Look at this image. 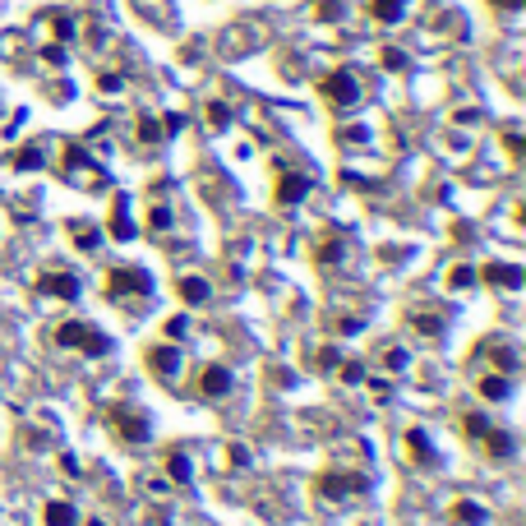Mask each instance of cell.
<instances>
[{"mask_svg":"<svg viewBox=\"0 0 526 526\" xmlns=\"http://www.w3.org/2000/svg\"><path fill=\"white\" fill-rule=\"evenodd\" d=\"M51 342L61 351H74V355H88V360H106L116 351V342L106 338L97 323H83V319H61L51 328Z\"/></svg>","mask_w":526,"mask_h":526,"instance_id":"cell-1","label":"cell"},{"mask_svg":"<svg viewBox=\"0 0 526 526\" xmlns=\"http://www.w3.org/2000/svg\"><path fill=\"white\" fill-rule=\"evenodd\" d=\"M102 291H106V300H148V296L157 291V282H153L148 268H138V263H116V268H106Z\"/></svg>","mask_w":526,"mask_h":526,"instance_id":"cell-2","label":"cell"},{"mask_svg":"<svg viewBox=\"0 0 526 526\" xmlns=\"http://www.w3.org/2000/svg\"><path fill=\"white\" fill-rule=\"evenodd\" d=\"M106 430H111L116 443H148L153 438V421L138 406H129V402L106 406Z\"/></svg>","mask_w":526,"mask_h":526,"instance_id":"cell-3","label":"cell"},{"mask_svg":"<svg viewBox=\"0 0 526 526\" xmlns=\"http://www.w3.org/2000/svg\"><path fill=\"white\" fill-rule=\"evenodd\" d=\"M319 97L332 106V111H355L360 97H365V88H360V79L351 70H328L319 79Z\"/></svg>","mask_w":526,"mask_h":526,"instance_id":"cell-4","label":"cell"},{"mask_svg":"<svg viewBox=\"0 0 526 526\" xmlns=\"http://www.w3.org/2000/svg\"><path fill=\"white\" fill-rule=\"evenodd\" d=\"M370 489V476H360V471H323L314 480V494L323 504H346V498H360Z\"/></svg>","mask_w":526,"mask_h":526,"instance_id":"cell-5","label":"cell"},{"mask_svg":"<svg viewBox=\"0 0 526 526\" xmlns=\"http://www.w3.org/2000/svg\"><path fill=\"white\" fill-rule=\"evenodd\" d=\"M402 453H406V462H411L415 471H438V466H443L434 438H430L421 425H406V430H402Z\"/></svg>","mask_w":526,"mask_h":526,"instance_id":"cell-6","label":"cell"},{"mask_svg":"<svg viewBox=\"0 0 526 526\" xmlns=\"http://www.w3.org/2000/svg\"><path fill=\"white\" fill-rule=\"evenodd\" d=\"M471 360H476V365L498 370V374H513L517 370V351L508 346V338H480L476 351H471Z\"/></svg>","mask_w":526,"mask_h":526,"instance_id":"cell-7","label":"cell"},{"mask_svg":"<svg viewBox=\"0 0 526 526\" xmlns=\"http://www.w3.org/2000/svg\"><path fill=\"white\" fill-rule=\"evenodd\" d=\"M144 370L157 379H176L180 374V346L176 342H153L144 346Z\"/></svg>","mask_w":526,"mask_h":526,"instance_id":"cell-8","label":"cell"},{"mask_svg":"<svg viewBox=\"0 0 526 526\" xmlns=\"http://www.w3.org/2000/svg\"><path fill=\"white\" fill-rule=\"evenodd\" d=\"M194 388H199V397L208 402H221V397H231V388H236V374L227 365H204L199 379H194Z\"/></svg>","mask_w":526,"mask_h":526,"instance_id":"cell-9","label":"cell"},{"mask_svg":"<svg viewBox=\"0 0 526 526\" xmlns=\"http://www.w3.org/2000/svg\"><path fill=\"white\" fill-rule=\"evenodd\" d=\"M305 194H310V176L305 171H277V185H272V204L277 208L305 204Z\"/></svg>","mask_w":526,"mask_h":526,"instance_id":"cell-10","label":"cell"},{"mask_svg":"<svg viewBox=\"0 0 526 526\" xmlns=\"http://www.w3.org/2000/svg\"><path fill=\"white\" fill-rule=\"evenodd\" d=\"M476 282H485V287H494V291H522L526 287V272L517 268V263H485L480 272H476Z\"/></svg>","mask_w":526,"mask_h":526,"instance_id":"cell-11","label":"cell"},{"mask_svg":"<svg viewBox=\"0 0 526 526\" xmlns=\"http://www.w3.org/2000/svg\"><path fill=\"white\" fill-rule=\"evenodd\" d=\"M38 291H42V296H55V300H65V305H70V300H79V291H83V287H79V277H74L70 268H46V272L38 277Z\"/></svg>","mask_w":526,"mask_h":526,"instance_id":"cell-12","label":"cell"},{"mask_svg":"<svg viewBox=\"0 0 526 526\" xmlns=\"http://www.w3.org/2000/svg\"><path fill=\"white\" fill-rule=\"evenodd\" d=\"M513 453H517V438H513L508 430L489 425V430H485V438H480V457H489V462H508Z\"/></svg>","mask_w":526,"mask_h":526,"instance_id":"cell-13","label":"cell"},{"mask_svg":"<svg viewBox=\"0 0 526 526\" xmlns=\"http://www.w3.org/2000/svg\"><path fill=\"white\" fill-rule=\"evenodd\" d=\"M476 393H480V402H508L513 397V374H498V370H485L480 379H476Z\"/></svg>","mask_w":526,"mask_h":526,"instance_id":"cell-14","label":"cell"},{"mask_svg":"<svg viewBox=\"0 0 526 526\" xmlns=\"http://www.w3.org/2000/svg\"><path fill=\"white\" fill-rule=\"evenodd\" d=\"M106 236H111V240H134V236H138L134 217H129V199H125V194H121L116 204H111V217H106Z\"/></svg>","mask_w":526,"mask_h":526,"instance_id":"cell-15","label":"cell"},{"mask_svg":"<svg viewBox=\"0 0 526 526\" xmlns=\"http://www.w3.org/2000/svg\"><path fill=\"white\" fill-rule=\"evenodd\" d=\"M38 517H42V526H79V508L70 498H46Z\"/></svg>","mask_w":526,"mask_h":526,"instance_id":"cell-16","label":"cell"},{"mask_svg":"<svg viewBox=\"0 0 526 526\" xmlns=\"http://www.w3.org/2000/svg\"><path fill=\"white\" fill-rule=\"evenodd\" d=\"M448 522H453V526H485V522H489V513L476 504V498H453Z\"/></svg>","mask_w":526,"mask_h":526,"instance_id":"cell-17","label":"cell"},{"mask_svg":"<svg viewBox=\"0 0 526 526\" xmlns=\"http://www.w3.org/2000/svg\"><path fill=\"white\" fill-rule=\"evenodd\" d=\"M176 296L185 305H208L213 300V287H208V277H180L176 282Z\"/></svg>","mask_w":526,"mask_h":526,"instance_id":"cell-18","label":"cell"},{"mask_svg":"<svg viewBox=\"0 0 526 526\" xmlns=\"http://www.w3.org/2000/svg\"><path fill=\"white\" fill-rule=\"evenodd\" d=\"M97 231L102 227H93V221H70V240H74V249H83V255H93V249L102 245Z\"/></svg>","mask_w":526,"mask_h":526,"instance_id":"cell-19","label":"cell"},{"mask_svg":"<svg viewBox=\"0 0 526 526\" xmlns=\"http://www.w3.org/2000/svg\"><path fill=\"white\" fill-rule=\"evenodd\" d=\"M411 0H370V19L374 23H402Z\"/></svg>","mask_w":526,"mask_h":526,"instance_id":"cell-20","label":"cell"},{"mask_svg":"<svg viewBox=\"0 0 526 526\" xmlns=\"http://www.w3.org/2000/svg\"><path fill=\"white\" fill-rule=\"evenodd\" d=\"M134 134H138V144H162V138H166V121L162 116H148V111H144V116H138V125H134Z\"/></svg>","mask_w":526,"mask_h":526,"instance_id":"cell-21","label":"cell"},{"mask_svg":"<svg viewBox=\"0 0 526 526\" xmlns=\"http://www.w3.org/2000/svg\"><path fill=\"white\" fill-rule=\"evenodd\" d=\"M166 476H171V485H185V480H194V462H189L180 448H171V453H166Z\"/></svg>","mask_w":526,"mask_h":526,"instance_id":"cell-22","label":"cell"},{"mask_svg":"<svg viewBox=\"0 0 526 526\" xmlns=\"http://www.w3.org/2000/svg\"><path fill=\"white\" fill-rule=\"evenodd\" d=\"M342 255H346V240H342V231H332V236L314 249V263H319V268H328V263H338Z\"/></svg>","mask_w":526,"mask_h":526,"instance_id":"cell-23","label":"cell"},{"mask_svg":"<svg viewBox=\"0 0 526 526\" xmlns=\"http://www.w3.org/2000/svg\"><path fill=\"white\" fill-rule=\"evenodd\" d=\"M10 166H14V171H42L46 157H42V148H38V144H23V148L10 157Z\"/></svg>","mask_w":526,"mask_h":526,"instance_id":"cell-24","label":"cell"},{"mask_svg":"<svg viewBox=\"0 0 526 526\" xmlns=\"http://www.w3.org/2000/svg\"><path fill=\"white\" fill-rule=\"evenodd\" d=\"M406 323L421 332V338H443V319L438 314H425V310H411L406 314Z\"/></svg>","mask_w":526,"mask_h":526,"instance_id":"cell-25","label":"cell"},{"mask_svg":"<svg viewBox=\"0 0 526 526\" xmlns=\"http://www.w3.org/2000/svg\"><path fill=\"white\" fill-rule=\"evenodd\" d=\"M489 425H494V421H489V415H485V411H462V434H466L471 443H480Z\"/></svg>","mask_w":526,"mask_h":526,"instance_id":"cell-26","label":"cell"},{"mask_svg":"<svg viewBox=\"0 0 526 526\" xmlns=\"http://www.w3.org/2000/svg\"><path fill=\"white\" fill-rule=\"evenodd\" d=\"M466 287H476V268H471V263H453L448 268V291H466Z\"/></svg>","mask_w":526,"mask_h":526,"instance_id":"cell-27","label":"cell"},{"mask_svg":"<svg viewBox=\"0 0 526 526\" xmlns=\"http://www.w3.org/2000/svg\"><path fill=\"white\" fill-rule=\"evenodd\" d=\"M171 208H166V204H153V213H148V231L153 236H162V231H171Z\"/></svg>","mask_w":526,"mask_h":526,"instance_id":"cell-28","label":"cell"},{"mask_svg":"<svg viewBox=\"0 0 526 526\" xmlns=\"http://www.w3.org/2000/svg\"><path fill=\"white\" fill-rule=\"evenodd\" d=\"M204 116H208V125H213V129H227V125H231V106H227V102H208Z\"/></svg>","mask_w":526,"mask_h":526,"instance_id":"cell-29","label":"cell"},{"mask_svg":"<svg viewBox=\"0 0 526 526\" xmlns=\"http://www.w3.org/2000/svg\"><path fill=\"white\" fill-rule=\"evenodd\" d=\"M338 379L342 383H365V365H360V360H338Z\"/></svg>","mask_w":526,"mask_h":526,"instance_id":"cell-30","label":"cell"},{"mask_svg":"<svg viewBox=\"0 0 526 526\" xmlns=\"http://www.w3.org/2000/svg\"><path fill=\"white\" fill-rule=\"evenodd\" d=\"M221 453H227V466H236V471H240V466H249V443H240V438H236V443H227Z\"/></svg>","mask_w":526,"mask_h":526,"instance_id":"cell-31","label":"cell"},{"mask_svg":"<svg viewBox=\"0 0 526 526\" xmlns=\"http://www.w3.org/2000/svg\"><path fill=\"white\" fill-rule=\"evenodd\" d=\"M51 33H55V42H70L74 38V23H70V14H51Z\"/></svg>","mask_w":526,"mask_h":526,"instance_id":"cell-32","label":"cell"},{"mask_svg":"<svg viewBox=\"0 0 526 526\" xmlns=\"http://www.w3.org/2000/svg\"><path fill=\"white\" fill-rule=\"evenodd\" d=\"M406 360H411L406 346H388V351H383V365H388V370H406Z\"/></svg>","mask_w":526,"mask_h":526,"instance_id":"cell-33","label":"cell"},{"mask_svg":"<svg viewBox=\"0 0 526 526\" xmlns=\"http://www.w3.org/2000/svg\"><path fill=\"white\" fill-rule=\"evenodd\" d=\"M383 70H393V74H397V70H406V51L388 46V51H383Z\"/></svg>","mask_w":526,"mask_h":526,"instance_id":"cell-34","label":"cell"},{"mask_svg":"<svg viewBox=\"0 0 526 526\" xmlns=\"http://www.w3.org/2000/svg\"><path fill=\"white\" fill-rule=\"evenodd\" d=\"M370 138V129H360V125H346V129H338V144H365Z\"/></svg>","mask_w":526,"mask_h":526,"instance_id":"cell-35","label":"cell"},{"mask_svg":"<svg viewBox=\"0 0 526 526\" xmlns=\"http://www.w3.org/2000/svg\"><path fill=\"white\" fill-rule=\"evenodd\" d=\"M185 328H189V323H185V314L166 319V342H180V338H185Z\"/></svg>","mask_w":526,"mask_h":526,"instance_id":"cell-36","label":"cell"},{"mask_svg":"<svg viewBox=\"0 0 526 526\" xmlns=\"http://www.w3.org/2000/svg\"><path fill=\"white\" fill-rule=\"evenodd\" d=\"M42 61H46V65H65V46H61V42L42 46Z\"/></svg>","mask_w":526,"mask_h":526,"instance_id":"cell-37","label":"cell"},{"mask_svg":"<svg viewBox=\"0 0 526 526\" xmlns=\"http://www.w3.org/2000/svg\"><path fill=\"white\" fill-rule=\"evenodd\" d=\"M97 88H102V93H121V88H125V79H116V74H102V79H97Z\"/></svg>","mask_w":526,"mask_h":526,"instance_id":"cell-38","label":"cell"},{"mask_svg":"<svg viewBox=\"0 0 526 526\" xmlns=\"http://www.w3.org/2000/svg\"><path fill=\"white\" fill-rule=\"evenodd\" d=\"M504 148H508V157L517 162V157L526 153V148H522V134H504Z\"/></svg>","mask_w":526,"mask_h":526,"instance_id":"cell-39","label":"cell"},{"mask_svg":"<svg viewBox=\"0 0 526 526\" xmlns=\"http://www.w3.org/2000/svg\"><path fill=\"white\" fill-rule=\"evenodd\" d=\"M370 388H374V402H388V397H393V383H388V379H374Z\"/></svg>","mask_w":526,"mask_h":526,"instance_id":"cell-40","label":"cell"},{"mask_svg":"<svg viewBox=\"0 0 526 526\" xmlns=\"http://www.w3.org/2000/svg\"><path fill=\"white\" fill-rule=\"evenodd\" d=\"M489 5H494L498 14H517V10L526 5V0H489Z\"/></svg>","mask_w":526,"mask_h":526,"instance_id":"cell-41","label":"cell"}]
</instances>
